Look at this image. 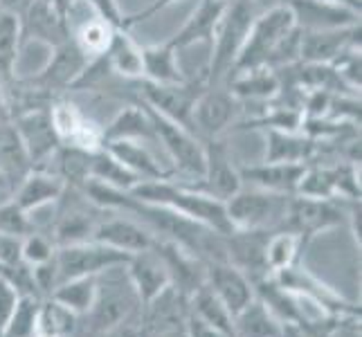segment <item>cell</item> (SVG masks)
Returning <instances> with one entry per match:
<instances>
[{
	"label": "cell",
	"instance_id": "1",
	"mask_svg": "<svg viewBox=\"0 0 362 337\" xmlns=\"http://www.w3.org/2000/svg\"><path fill=\"white\" fill-rule=\"evenodd\" d=\"M299 39H302V32L297 30L293 11L286 3L259 11L250 25V32L234 61L232 72L259 66L272 70L293 66L299 61Z\"/></svg>",
	"mask_w": 362,
	"mask_h": 337
},
{
	"label": "cell",
	"instance_id": "2",
	"mask_svg": "<svg viewBox=\"0 0 362 337\" xmlns=\"http://www.w3.org/2000/svg\"><path fill=\"white\" fill-rule=\"evenodd\" d=\"M133 198L148 205H158L176 211V214L189 218L203 227L216 232V234H230L232 225L228 220L226 203L216 201L203 191L194 189V187L185 184L176 178H165V180H148L135 184L129 191Z\"/></svg>",
	"mask_w": 362,
	"mask_h": 337
},
{
	"label": "cell",
	"instance_id": "3",
	"mask_svg": "<svg viewBox=\"0 0 362 337\" xmlns=\"http://www.w3.org/2000/svg\"><path fill=\"white\" fill-rule=\"evenodd\" d=\"M142 310L133 283L127 274V264L108 268L97 274V295L90 313L86 315L88 326L97 335H108L124 329Z\"/></svg>",
	"mask_w": 362,
	"mask_h": 337
},
{
	"label": "cell",
	"instance_id": "4",
	"mask_svg": "<svg viewBox=\"0 0 362 337\" xmlns=\"http://www.w3.org/2000/svg\"><path fill=\"white\" fill-rule=\"evenodd\" d=\"M257 14H259V9L250 3V0H230L228 3L214 41L209 45L211 47L209 64L203 70V77H201L205 81V88L207 85H221L223 79L230 77L234 61L241 52L245 36L250 32V25H252Z\"/></svg>",
	"mask_w": 362,
	"mask_h": 337
},
{
	"label": "cell",
	"instance_id": "5",
	"mask_svg": "<svg viewBox=\"0 0 362 337\" xmlns=\"http://www.w3.org/2000/svg\"><path fill=\"white\" fill-rule=\"evenodd\" d=\"M148 110V108H146ZM148 117L153 124L156 142L165 148V153L171 162L173 178L180 176L185 184H196L203 178L205 171V144L198 135H194L187 126L171 122L158 112L148 110Z\"/></svg>",
	"mask_w": 362,
	"mask_h": 337
},
{
	"label": "cell",
	"instance_id": "6",
	"mask_svg": "<svg viewBox=\"0 0 362 337\" xmlns=\"http://www.w3.org/2000/svg\"><path fill=\"white\" fill-rule=\"evenodd\" d=\"M293 196L270 194L243 184L226 201V211L232 230H264L274 232L284 227L288 203Z\"/></svg>",
	"mask_w": 362,
	"mask_h": 337
},
{
	"label": "cell",
	"instance_id": "7",
	"mask_svg": "<svg viewBox=\"0 0 362 337\" xmlns=\"http://www.w3.org/2000/svg\"><path fill=\"white\" fill-rule=\"evenodd\" d=\"M137 102L144 108L158 112L171 122L187 126L192 131V110L201 90L205 88L203 79L182 81V83H148V81H133Z\"/></svg>",
	"mask_w": 362,
	"mask_h": 337
},
{
	"label": "cell",
	"instance_id": "8",
	"mask_svg": "<svg viewBox=\"0 0 362 337\" xmlns=\"http://www.w3.org/2000/svg\"><path fill=\"white\" fill-rule=\"evenodd\" d=\"M131 254H124L97 241H81L70 245H59L54 254V264L59 272V283L79 279V277H97L108 268L129 264Z\"/></svg>",
	"mask_w": 362,
	"mask_h": 337
},
{
	"label": "cell",
	"instance_id": "9",
	"mask_svg": "<svg viewBox=\"0 0 362 337\" xmlns=\"http://www.w3.org/2000/svg\"><path fill=\"white\" fill-rule=\"evenodd\" d=\"M241 115V102L236 99L228 85H207L198 95L192 110V133L201 140H216L226 135Z\"/></svg>",
	"mask_w": 362,
	"mask_h": 337
},
{
	"label": "cell",
	"instance_id": "10",
	"mask_svg": "<svg viewBox=\"0 0 362 337\" xmlns=\"http://www.w3.org/2000/svg\"><path fill=\"white\" fill-rule=\"evenodd\" d=\"M205 171L203 178L196 184H189L194 189L203 191L216 201L226 203L236 191L243 187L239 165L234 162V155L230 151L228 142L223 137L216 140H205Z\"/></svg>",
	"mask_w": 362,
	"mask_h": 337
},
{
	"label": "cell",
	"instance_id": "11",
	"mask_svg": "<svg viewBox=\"0 0 362 337\" xmlns=\"http://www.w3.org/2000/svg\"><path fill=\"white\" fill-rule=\"evenodd\" d=\"M49 104L43 106H32L14 112V126L21 137V142L25 146V151L30 155L32 169L45 167L52 155L57 153V148L61 146L59 135L52 126V117H49Z\"/></svg>",
	"mask_w": 362,
	"mask_h": 337
},
{
	"label": "cell",
	"instance_id": "12",
	"mask_svg": "<svg viewBox=\"0 0 362 337\" xmlns=\"http://www.w3.org/2000/svg\"><path fill=\"white\" fill-rule=\"evenodd\" d=\"M88 61L90 59L81 54V49L70 39L68 43L49 49V59L45 61V66L28 79L30 90L43 97L61 90H72L74 81L79 79V74L83 72Z\"/></svg>",
	"mask_w": 362,
	"mask_h": 337
},
{
	"label": "cell",
	"instance_id": "13",
	"mask_svg": "<svg viewBox=\"0 0 362 337\" xmlns=\"http://www.w3.org/2000/svg\"><path fill=\"white\" fill-rule=\"evenodd\" d=\"M49 117H52V126L59 135L61 144L77 146L83 151H97L104 146V133L102 126L95 124L86 112L72 104L70 99L59 97L49 102Z\"/></svg>",
	"mask_w": 362,
	"mask_h": 337
},
{
	"label": "cell",
	"instance_id": "14",
	"mask_svg": "<svg viewBox=\"0 0 362 337\" xmlns=\"http://www.w3.org/2000/svg\"><path fill=\"white\" fill-rule=\"evenodd\" d=\"M93 241L104 243L124 254H137L156 245V234L140 223L135 216L124 211H106L102 220L97 223Z\"/></svg>",
	"mask_w": 362,
	"mask_h": 337
},
{
	"label": "cell",
	"instance_id": "15",
	"mask_svg": "<svg viewBox=\"0 0 362 337\" xmlns=\"http://www.w3.org/2000/svg\"><path fill=\"white\" fill-rule=\"evenodd\" d=\"M21 20V39L23 43L36 41L49 49L70 41V23L52 0H32L30 7L23 11Z\"/></svg>",
	"mask_w": 362,
	"mask_h": 337
},
{
	"label": "cell",
	"instance_id": "16",
	"mask_svg": "<svg viewBox=\"0 0 362 337\" xmlns=\"http://www.w3.org/2000/svg\"><path fill=\"white\" fill-rule=\"evenodd\" d=\"M342 220H344V207H340L335 201L293 196L281 230H291L304 239V236H315L331 227H338Z\"/></svg>",
	"mask_w": 362,
	"mask_h": 337
},
{
	"label": "cell",
	"instance_id": "17",
	"mask_svg": "<svg viewBox=\"0 0 362 337\" xmlns=\"http://www.w3.org/2000/svg\"><path fill=\"white\" fill-rule=\"evenodd\" d=\"M205 285L221 299L232 317L257 297L252 279L230 261H207Z\"/></svg>",
	"mask_w": 362,
	"mask_h": 337
},
{
	"label": "cell",
	"instance_id": "18",
	"mask_svg": "<svg viewBox=\"0 0 362 337\" xmlns=\"http://www.w3.org/2000/svg\"><path fill=\"white\" fill-rule=\"evenodd\" d=\"M354 47H360V25L340 30L302 32V39H299V61L302 64L331 66Z\"/></svg>",
	"mask_w": 362,
	"mask_h": 337
},
{
	"label": "cell",
	"instance_id": "19",
	"mask_svg": "<svg viewBox=\"0 0 362 337\" xmlns=\"http://www.w3.org/2000/svg\"><path fill=\"white\" fill-rule=\"evenodd\" d=\"M293 11L299 32L340 30L360 25V14L349 7L329 3V0H284Z\"/></svg>",
	"mask_w": 362,
	"mask_h": 337
},
{
	"label": "cell",
	"instance_id": "20",
	"mask_svg": "<svg viewBox=\"0 0 362 337\" xmlns=\"http://www.w3.org/2000/svg\"><path fill=\"white\" fill-rule=\"evenodd\" d=\"M127 274H129L137 297H140L142 306L153 302L160 292H165L171 285L169 268L156 245L144 249V252L133 254L127 264Z\"/></svg>",
	"mask_w": 362,
	"mask_h": 337
},
{
	"label": "cell",
	"instance_id": "21",
	"mask_svg": "<svg viewBox=\"0 0 362 337\" xmlns=\"http://www.w3.org/2000/svg\"><path fill=\"white\" fill-rule=\"evenodd\" d=\"M304 169L306 165H295V162H266V160H261L259 165H250V167L239 165L243 184L270 191V194H281V196L297 194Z\"/></svg>",
	"mask_w": 362,
	"mask_h": 337
},
{
	"label": "cell",
	"instance_id": "22",
	"mask_svg": "<svg viewBox=\"0 0 362 337\" xmlns=\"http://www.w3.org/2000/svg\"><path fill=\"white\" fill-rule=\"evenodd\" d=\"M228 3H230V0H228ZM228 3H226V0H201L198 7L192 11V16L185 20L182 28L173 34L167 43L176 49V52H182V49L192 47L196 43L211 45Z\"/></svg>",
	"mask_w": 362,
	"mask_h": 337
},
{
	"label": "cell",
	"instance_id": "23",
	"mask_svg": "<svg viewBox=\"0 0 362 337\" xmlns=\"http://www.w3.org/2000/svg\"><path fill=\"white\" fill-rule=\"evenodd\" d=\"M66 191V182L49 169H32L14 189V203L34 214L39 209H47L59 203V198Z\"/></svg>",
	"mask_w": 362,
	"mask_h": 337
},
{
	"label": "cell",
	"instance_id": "24",
	"mask_svg": "<svg viewBox=\"0 0 362 337\" xmlns=\"http://www.w3.org/2000/svg\"><path fill=\"white\" fill-rule=\"evenodd\" d=\"M104 148L119 162L124 169H129L140 182L173 178L171 169L162 165V162L153 155V151L146 146V142L122 140V142H108V144H104Z\"/></svg>",
	"mask_w": 362,
	"mask_h": 337
},
{
	"label": "cell",
	"instance_id": "25",
	"mask_svg": "<svg viewBox=\"0 0 362 337\" xmlns=\"http://www.w3.org/2000/svg\"><path fill=\"white\" fill-rule=\"evenodd\" d=\"M228 90L239 102H270L281 93V77L277 70L259 66L232 72L228 77Z\"/></svg>",
	"mask_w": 362,
	"mask_h": 337
},
{
	"label": "cell",
	"instance_id": "26",
	"mask_svg": "<svg viewBox=\"0 0 362 337\" xmlns=\"http://www.w3.org/2000/svg\"><path fill=\"white\" fill-rule=\"evenodd\" d=\"M102 133H104V144L122 142V140L156 142L151 117H148V110L140 102L122 106L113 115V119L106 126H102Z\"/></svg>",
	"mask_w": 362,
	"mask_h": 337
},
{
	"label": "cell",
	"instance_id": "27",
	"mask_svg": "<svg viewBox=\"0 0 362 337\" xmlns=\"http://www.w3.org/2000/svg\"><path fill=\"white\" fill-rule=\"evenodd\" d=\"M104 57L110 72L117 74L119 79L131 83L142 79V45L133 39L129 30H115L113 41H110Z\"/></svg>",
	"mask_w": 362,
	"mask_h": 337
},
{
	"label": "cell",
	"instance_id": "28",
	"mask_svg": "<svg viewBox=\"0 0 362 337\" xmlns=\"http://www.w3.org/2000/svg\"><path fill=\"white\" fill-rule=\"evenodd\" d=\"M315 153V140L306 137L302 131H266V162H295L308 165L310 155Z\"/></svg>",
	"mask_w": 362,
	"mask_h": 337
},
{
	"label": "cell",
	"instance_id": "29",
	"mask_svg": "<svg viewBox=\"0 0 362 337\" xmlns=\"http://www.w3.org/2000/svg\"><path fill=\"white\" fill-rule=\"evenodd\" d=\"M148 83H182L187 77L178 66V52L167 41L142 47V79Z\"/></svg>",
	"mask_w": 362,
	"mask_h": 337
},
{
	"label": "cell",
	"instance_id": "30",
	"mask_svg": "<svg viewBox=\"0 0 362 337\" xmlns=\"http://www.w3.org/2000/svg\"><path fill=\"white\" fill-rule=\"evenodd\" d=\"M284 324L272 315V310L255 297L245 308L232 317L234 337H281Z\"/></svg>",
	"mask_w": 362,
	"mask_h": 337
},
{
	"label": "cell",
	"instance_id": "31",
	"mask_svg": "<svg viewBox=\"0 0 362 337\" xmlns=\"http://www.w3.org/2000/svg\"><path fill=\"white\" fill-rule=\"evenodd\" d=\"M30 171H32V162L16 133L14 122L0 124V173L16 189L18 182Z\"/></svg>",
	"mask_w": 362,
	"mask_h": 337
},
{
	"label": "cell",
	"instance_id": "32",
	"mask_svg": "<svg viewBox=\"0 0 362 337\" xmlns=\"http://www.w3.org/2000/svg\"><path fill=\"white\" fill-rule=\"evenodd\" d=\"M21 20L14 14L0 11V83L9 88L16 81V64L21 52Z\"/></svg>",
	"mask_w": 362,
	"mask_h": 337
},
{
	"label": "cell",
	"instance_id": "33",
	"mask_svg": "<svg viewBox=\"0 0 362 337\" xmlns=\"http://www.w3.org/2000/svg\"><path fill=\"white\" fill-rule=\"evenodd\" d=\"M115 30H117L115 25L99 18L93 11V18H86L74 30H70V39L81 49V54H86L88 59H97L106 54L110 41H113Z\"/></svg>",
	"mask_w": 362,
	"mask_h": 337
},
{
	"label": "cell",
	"instance_id": "34",
	"mask_svg": "<svg viewBox=\"0 0 362 337\" xmlns=\"http://www.w3.org/2000/svg\"><path fill=\"white\" fill-rule=\"evenodd\" d=\"M79 315L70 308L59 304L52 297H43L39 306V324H36V337H72L79 331Z\"/></svg>",
	"mask_w": 362,
	"mask_h": 337
},
{
	"label": "cell",
	"instance_id": "35",
	"mask_svg": "<svg viewBox=\"0 0 362 337\" xmlns=\"http://www.w3.org/2000/svg\"><path fill=\"white\" fill-rule=\"evenodd\" d=\"M88 182H99L119 191H131L135 184H140V180H137L129 169H124L104 146L90 153Z\"/></svg>",
	"mask_w": 362,
	"mask_h": 337
},
{
	"label": "cell",
	"instance_id": "36",
	"mask_svg": "<svg viewBox=\"0 0 362 337\" xmlns=\"http://www.w3.org/2000/svg\"><path fill=\"white\" fill-rule=\"evenodd\" d=\"M302 243H304L302 236L291 230H274L268 234L266 247H264V264L270 277L277 274L279 270L297 264V254Z\"/></svg>",
	"mask_w": 362,
	"mask_h": 337
},
{
	"label": "cell",
	"instance_id": "37",
	"mask_svg": "<svg viewBox=\"0 0 362 337\" xmlns=\"http://www.w3.org/2000/svg\"><path fill=\"white\" fill-rule=\"evenodd\" d=\"M187 310H189V315L203 319L209 326L218 329L221 333L226 335H232V315L230 310L221 304V299L211 292L207 285H201L192 297H187Z\"/></svg>",
	"mask_w": 362,
	"mask_h": 337
},
{
	"label": "cell",
	"instance_id": "38",
	"mask_svg": "<svg viewBox=\"0 0 362 337\" xmlns=\"http://www.w3.org/2000/svg\"><path fill=\"white\" fill-rule=\"evenodd\" d=\"M95 295H97V277H79L59 283L57 290L49 297L57 299L66 308H70L74 315L86 317L95 304Z\"/></svg>",
	"mask_w": 362,
	"mask_h": 337
},
{
	"label": "cell",
	"instance_id": "39",
	"mask_svg": "<svg viewBox=\"0 0 362 337\" xmlns=\"http://www.w3.org/2000/svg\"><path fill=\"white\" fill-rule=\"evenodd\" d=\"M43 297L21 295L14 313L5 324L0 337H36V324H39V306Z\"/></svg>",
	"mask_w": 362,
	"mask_h": 337
},
{
	"label": "cell",
	"instance_id": "40",
	"mask_svg": "<svg viewBox=\"0 0 362 337\" xmlns=\"http://www.w3.org/2000/svg\"><path fill=\"white\" fill-rule=\"evenodd\" d=\"M54 254H57V243L47 232L34 230V232H30L28 236H23V239H21V259L30 268L45 264V261H49Z\"/></svg>",
	"mask_w": 362,
	"mask_h": 337
},
{
	"label": "cell",
	"instance_id": "41",
	"mask_svg": "<svg viewBox=\"0 0 362 337\" xmlns=\"http://www.w3.org/2000/svg\"><path fill=\"white\" fill-rule=\"evenodd\" d=\"M30 232H34L32 218H30L28 211L21 209L14 203V198H9V201L0 203V234L23 239V236H28Z\"/></svg>",
	"mask_w": 362,
	"mask_h": 337
},
{
	"label": "cell",
	"instance_id": "42",
	"mask_svg": "<svg viewBox=\"0 0 362 337\" xmlns=\"http://www.w3.org/2000/svg\"><path fill=\"white\" fill-rule=\"evenodd\" d=\"M178 0H151L144 9H140V11H135V14H129V16H124V20H122V30H131V28H135V25H142V23H146V20H151L153 16H158L160 11H165L167 7H171V5H176Z\"/></svg>",
	"mask_w": 362,
	"mask_h": 337
},
{
	"label": "cell",
	"instance_id": "43",
	"mask_svg": "<svg viewBox=\"0 0 362 337\" xmlns=\"http://www.w3.org/2000/svg\"><path fill=\"white\" fill-rule=\"evenodd\" d=\"M18 297H21V292L14 288V285L0 277V333H3L5 324L9 321L11 313H14Z\"/></svg>",
	"mask_w": 362,
	"mask_h": 337
},
{
	"label": "cell",
	"instance_id": "44",
	"mask_svg": "<svg viewBox=\"0 0 362 337\" xmlns=\"http://www.w3.org/2000/svg\"><path fill=\"white\" fill-rule=\"evenodd\" d=\"M21 259V239L16 236L0 234V266H11L18 264Z\"/></svg>",
	"mask_w": 362,
	"mask_h": 337
},
{
	"label": "cell",
	"instance_id": "45",
	"mask_svg": "<svg viewBox=\"0 0 362 337\" xmlns=\"http://www.w3.org/2000/svg\"><path fill=\"white\" fill-rule=\"evenodd\" d=\"M14 119V110H11V99L3 83H0V124H7Z\"/></svg>",
	"mask_w": 362,
	"mask_h": 337
},
{
	"label": "cell",
	"instance_id": "46",
	"mask_svg": "<svg viewBox=\"0 0 362 337\" xmlns=\"http://www.w3.org/2000/svg\"><path fill=\"white\" fill-rule=\"evenodd\" d=\"M32 0H0V11H7V14L23 16V11L30 7Z\"/></svg>",
	"mask_w": 362,
	"mask_h": 337
},
{
	"label": "cell",
	"instance_id": "47",
	"mask_svg": "<svg viewBox=\"0 0 362 337\" xmlns=\"http://www.w3.org/2000/svg\"><path fill=\"white\" fill-rule=\"evenodd\" d=\"M14 196V187H11L7 180H5V176L0 173V203H5V201H9V198Z\"/></svg>",
	"mask_w": 362,
	"mask_h": 337
},
{
	"label": "cell",
	"instance_id": "48",
	"mask_svg": "<svg viewBox=\"0 0 362 337\" xmlns=\"http://www.w3.org/2000/svg\"><path fill=\"white\" fill-rule=\"evenodd\" d=\"M329 3H335V5L349 7V9L358 11V14H360V9H362V0H329Z\"/></svg>",
	"mask_w": 362,
	"mask_h": 337
},
{
	"label": "cell",
	"instance_id": "49",
	"mask_svg": "<svg viewBox=\"0 0 362 337\" xmlns=\"http://www.w3.org/2000/svg\"><path fill=\"white\" fill-rule=\"evenodd\" d=\"M259 11H264V9H270V7H274V5H281L284 0H250Z\"/></svg>",
	"mask_w": 362,
	"mask_h": 337
},
{
	"label": "cell",
	"instance_id": "50",
	"mask_svg": "<svg viewBox=\"0 0 362 337\" xmlns=\"http://www.w3.org/2000/svg\"><path fill=\"white\" fill-rule=\"evenodd\" d=\"M72 337H77V335H72Z\"/></svg>",
	"mask_w": 362,
	"mask_h": 337
},
{
	"label": "cell",
	"instance_id": "51",
	"mask_svg": "<svg viewBox=\"0 0 362 337\" xmlns=\"http://www.w3.org/2000/svg\"><path fill=\"white\" fill-rule=\"evenodd\" d=\"M226 3H228V0H226Z\"/></svg>",
	"mask_w": 362,
	"mask_h": 337
}]
</instances>
